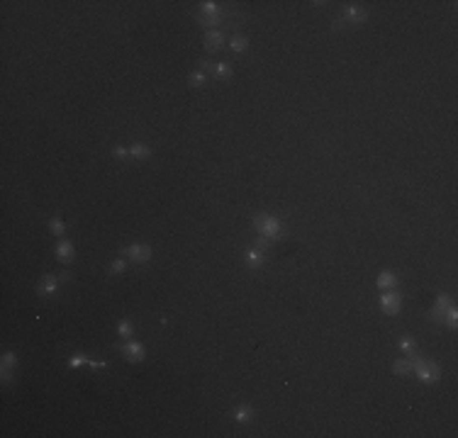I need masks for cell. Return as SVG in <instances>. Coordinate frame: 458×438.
Listing matches in <instances>:
<instances>
[{"label":"cell","instance_id":"6da1fadb","mask_svg":"<svg viewBox=\"0 0 458 438\" xmlns=\"http://www.w3.org/2000/svg\"><path fill=\"white\" fill-rule=\"evenodd\" d=\"M254 229L261 234L263 239H278L280 232H283V224L278 217H270V214H259L254 217Z\"/></svg>","mask_w":458,"mask_h":438},{"label":"cell","instance_id":"7a4b0ae2","mask_svg":"<svg viewBox=\"0 0 458 438\" xmlns=\"http://www.w3.org/2000/svg\"><path fill=\"white\" fill-rule=\"evenodd\" d=\"M409 358H412V363H414V373H417V377H419L422 382H427V385H429V382H439V377H441L439 365L417 358V353H409Z\"/></svg>","mask_w":458,"mask_h":438},{"label":"cell","instance_id":"3957f363","mask_svg":"<svg viewBox=\"0 0 458 438\" xmlns=\"http://www.w3.org/2000/svg\"><path fill=\"white\" fill-rule=\"evenodd\" d=\"M68 278V273H61V275H47L42 283H39V295H54L59 290V283Z\"/></svg>","mask_w":458,"mask_h":438},{"label":"cell","instance_id":"277c9868","mask_svg":"<svg viewBox=\"0 0 458 438\" xmlns=\"http://www.w3.org/2000/svg\"><path fill=\"white\" fill-rule=\"evenodd\" d=\"M380 307H383V312L385 314H397L400 312V307H402V300H400V295H395V292H383V297H380Z\"/></svg>","mask_w":458,"mask_h":438},{"label":"cell","instance_id":"5b68a950","mask_svg":"<svg viewBox=\"0 0 458 438\" xmlns=\"http://www.w3.org/2000/svg\"><path fill=\"white\" fill-rule=\"evenodd\" d=\"M125 253L130 256L132 260H136V263H144V260L151 258V249H149L146 244H132V246L125 249Z\"/></svg>","mask_w":458,"mask_h":438},{"label":"cell","instance_id":"8992f818","mask_svg":"<svg viewBox=\"0 0 458 438\" xmlns=\"http://www.w3.org/2000/svg\"><path fill=\"white\" fill-rule=\"evenodd\" d=\"M122 353H125V358H127V361H132V363L144 361V346H141V343H136V341H127V343L122 346Z\"/></svg>","mask_w":458,"mask_h":438},{"label":"cell","instance_id":"52a82bcc","mask_svg":"<svg viewBox=\"0 0 458 438\" xmlns=\"http://www.w3.org/2000/svg\"><path fill=\"white\" fill-rule=\"evenodd\" d=\"M449 307H451V297H449V295H439V297H436V305H434V312H431L434 321H444V314H446Z\"/></svg>","mask_w":458,"mask_h":438},{"label":"cell","instance_id":"ba28073f","mask_svg":"<svg viewBox=\"0 0 458 438\" xmlns=\"http://www.w3.org/2000/svg\"><path fill=\"white\" fill-rule=\"evenodd\" d=\"M217 12H219V5H217V2H212V0L202 2V15H205V25H215V22H217Z\"/></svg>","mask_w":458,"mask_h":438},{"label":"cell","instance_id":"9c48e42d","mask_svg":"<svg viewBox=\"0 0 458 438\" xmlns=\"http://www.w3.org/2000/svg\"><path fill=\"white\" fill-rule=\"evenodd\" d=\"M222 42H224V37H222V32H217V29H210V32L205 34V47H207L210 52H217V49L222 47Z\"/></svg>","mask_w":458,"mask_h":438},{"label":"cell","instance_id":"30bf717a","mask_svg":"<svg viewBox=\"0 0 458 438\" xmlns=\"http://www.w3.org/2000/svg\"><path fill=\"white\" fill-rule=\"evenodd\" d=\"M15 365H17V358H15V353L5 351V353H2V380H5V382L10 380V373L15 370Z\"/></svg>","mask_w":458,"mask_h":438},{"label":"cell","instance_id":"8fae6325","mask_svg":"<svg viewBox=\"0 0 458 438\" xmlns=\"http://www.w3.org/2000/svg\"><path fill=\"white\" fill-rule=\"evenodd\" d=\"M251 419H254V409H251V407L242 404V407L234 409V421H239V424H249Z\"/></svg>","mask_w":458,"mask_h":438},{"label":"cell","instance_id":"7c38bea8","mask_svg":"<svg viewBox=\"0 0 458 438\" xmlns=\"http://www.w3.org/2000/svg\"><path fill=\"white\" fill-rule=\"evenodd\" d=\"M73 253H76V251H73V244H71V241H59V244H56V258H59V260H64V263L71 260Z\"/></svg>","mask_w":458,"mask_h":438},{"label":"cell","instance_id":"4fadbf2b","mask_svg":"<svg viewBox=\"0 0 458 438\" xmlns=\"http://www.w3.org/2000/svg\"><path fill=\"white\" fill-rule=\"evenodd\" d=\"M263 260H266V256H263L261 249L246 251V265H249V268H259V265H263Z\"/></svg>","mask_w":458,"mask_h":438},{"label":"cell","instance_id":"5bb4252c","mask_svg":"<svg viewBox=\"0 0 458 438\" xmlns=\"http://www.w3.org/2000/svg\"><path fill=\"white\" fill-rule=\"evenodd\" d=\"M397 285V278H395L390 270H383L380 275H378V287L385 292V290H390V287H395Z\"/></svg>","mask_w":458,"mask_h":438},{"label":"cell","instance_id":"9a60e30c","mask_svg":"<svg viewBox=\"0 0 458 438\" xmlns=\"http://www.w3.org/2000/svg\"><path fill=\"white\" fill-rule=\"evenodd\" d=\"M130 156L132 158H149L151 156V149L144 146V144H132L130 146Z\"/></svg>","mask_w":458,"mask_h":438},{"label":"cell","instance_id":"2e32d148","mask_svg":"<svg viewBox=\"0 0 458 438\" xmlns=\"http://www.w3.org/2000/svg\"><path fill=\"white\" fill-rule=\"evenodd\" d=\"M346 20H351V22H361V20H366V10L351 5V7H346Z\"/></svg>","mask_w":458,"mask_h":438},{"label":"cell","instance_id":"e0dca14e","mask_svg":"<svg viewBox=\"0 0 458 438\" xmlns=\"http://www.w3.org/2000/svg\"><path fill=\"white\" fill-rule=\"evenodd\" d=\"M412 370H414L412 358H409V361H404V358H402V361H397V363H395V373H397V375H409Z\"/></svg>","mask_w":458,"mask_h":438},{"label":"cell","instance_id":"ac0fdd59","mask_svg":"<svg viewBox=\"0 0 458 438\" xmlns=\"http://www.w3.org/2000/svg\"><path fill=\"white\" fill-rule=\"evenodd\" d=\"M229 47H232V49H234L237 54H242V52H246V47H249V39H246V37H232Z\"/></svg>","mask_w":458,"mask_h":438},{"label":"cell","instance_id":"d6986e66","mask_svg":"<svg viewBox=\"0 0 458 438\" xmlns=\"http://www.w3.org/2000/svg\"><path fill=\"white\" fill-rule=\"evenodd\" d=\"M215 73H217L219 78H229V76H232V66H229V63H224V61L215 63Z\"/></svg>","mask_w":458,"mask_h":438},{"label":"cell","instance_id":"ffe728a7","mask_svg":"<svg viewBox=\"0 0 458 438\" xmlns=\"http://www.w3.org/2000/svg\"><path fill=\"white\" fill-rule=\"evenodd\" d=\"M444 319L449 321V326H451V329H456V324H458V312H456V307H454V305H451V307L446 309Z\"/></svg>","mask_w":458,"mask_h":438},{"label":"cell","instance_id":"44dd1931","mask_svg":"<svg viewBox=\"0 0 458 438\" xmlns=\"http://www.w3.org/2000/svg\"><path fill=\"white\" fill-rule=\"evenodd\" d=\"M49 229H52L56 236H64V222H61L59 217H54V219L49 222Z\"/></svg>","mask_w":458,"mask_h":438},{"label":"cell","instance_id":"7402d4cb","mask_svg":"<svg viewBox=\"0 0 458 438\" xmlns=\"http://www.w3.org/2000/svg\"><path fill=\"white\" fill-rule=\"evenodd\" d=\"M117 329H120V336H125V338H132V331H134V329H132L130 321H120V326H117Z\"/></svg>","mask_w":458,"mask_h":438},{"label":"cell","instance_id":"603a6c76","mask_svg":"<svg viewBox=\"0 0 458 438\" xmlns=\"http://www.w3.org/2000/svg\"><path fill=\"white\" fill-rule=\"evenodd\" d=\"M400 348L409 356V353H414V341H412V338H402V341H400Z\"/></svg>","mask_w":458,"mask_h":438},{"label":"cell","instance_id":"cb8c5ba5","mask_svg":"<svg viewBox=\"0 0 458 438\" xmlns=\"http://www.w3.org/2000/svg\"><path fill=\"white\" fill-rule=\"evenodd\" d=\"M202 83H205V73H202V71L190 73V85H202Z\"/></svg>","mask_w":458,"mask_h":438},{"label":"cell","instance_id":"d4e9b609","mask_svg":"<svg viewBox=\"0 0 458 438\" xmlns=\"http://www.w3.org/2000/svg\"><path fill=\"white\" fill-rule=\"evenodd\" d=\"M85 363H88V361H85V356H73V358L68 361V365H71V368H81V365H85Z\"/></svg>","mask_w":458,"mask_h":438},{"label":"cell","instance_id":"484cf974","mask_svg":"<svg viewBox=\"0 0 458 438\" xmlns=\"http://www.w3.org/2000/svg\"><path fill=\"white\" fill-rule=\"evenodd\" d=\"M122 270H125V260H122V258H117V260L112 263V268H110V273H115V275H117V273H122Z\"/></svg>","mask_w":458,"mask_h":438},{"label":"cell","instance_id":"4316f807","mask_svg":"<svg viewBox=\"0 0 458 438\" xmlns=\"http://www.w3.org/2000/svg\"><path fill=\"white\" fill-rule=\"evenodd\" d=\"M115 156H117V158H127V156H130V149H122V146H117V149H115Z\"/></svg>","mask_w":458,"mask_h":438}]
</instances>
